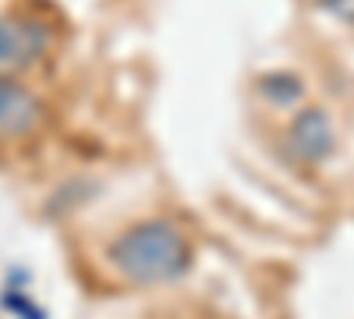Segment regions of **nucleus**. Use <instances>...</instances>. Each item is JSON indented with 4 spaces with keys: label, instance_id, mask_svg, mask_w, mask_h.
Wrapping results in <instances>:
<instances>
[{
    "label": "nucleus",
    "instance_id": "obj_1",
    "mask_svg": "<svg viewBox=\"0 0 354 319\" xmlns=\"http://www.w3.org/2000/svg\"><path fill=\"white\" fill-rule=\"evenodd\" d=\"M110 263L128 284H167L192 270L188 238L167 220L131 224L121 238L110 245Z\"/></svg>",
    "mask_w": 354,
    "mask_h": 319
},
{
    "label": "nucleus",
    "instance_id": "obj_2",
    "mask_svg": "<svg viewBox=\"0 0 354 319\" xmlns=\"http://www.w3.org/2000/svg\"><path fill=\"white\" fill-rule=\"evenodd\" d=\"M337 146L333 121L322 107H305L283 135V153L294 163H322Z\"/></svg>",
    "mask_w": 354,
    "mask_h": 319
},
{
    "label": "nucleus",
    "instance_id": "obj_3",
    "mask_svg": "<svg viewBox=\"0 0 354 319\" xmlns=\"http://www.w3.org/2000/svg\"><path fill=\"white\" fill-rule=\"evenodd\" d=\"M46 50V28L36 21L0 18V78L32 68Z\"/></svg>",
    "mask_w": 354,
    "mask_h": 319
},
{
    "label": "nucleus",
    "instance_id": "obj_4",
    "mask_svg": "<svg viewBox=\"0 0 354 319\" xmlns=\"http://www.w3.org/2000/svg\"><path fill=\"white\" fill-rule=\"evenodd\" d=\"M39 100L18 82L0 78V135H25L39 125Z\"/></svg>",
    "mask_w": 354,
    "mask_h": 319
},
{
    "label": "nucleus",
    "instance_id": "obj_5",
    "mask_svg": "<svg viewBox=\"0 0 354 319\" xmlns=\"http://www.w3.org/2000/svg\"><path fill=\"white\" fill-rule=\"evenodd\" d=\"M259 93L270 100L273 107H290V103L301 100L305 85H301L298 75H290V71H270V75L259 78Z\"/></svg>",
    "mask_w": 354,
    "mask_h": 319
},
{
    "label": "nucleus",
    "instance_id": "obj_6",
    "mask_svg": "<svg viewBox=\"0 0 354 319\" xmlns=\"http://www.w3.org/2000/svg\"><path fill=\"white\" fill-rule=\"evenodd\" d=\"M319 8H326L333 18L354 25V0H319Z\"/></svg>",
    "mask_w": 354,
    "mask_h": 319
},
{
    "label": "nucleus",
    "instance_id": "obj_7",
    "mask_svg": "<svg viewBox=\"0 0 354 319\" xmlns=\"http://www.w3.org/2000/svg\"><path fill=\"white\" fill-rule=\"evenodd\" d=\"M4 305H8V309H15L21 319H46L43 312H36V309H32V302H25L21 295H11V291L4 295Z\"/></svg>",
    "mask_w": 354,
    "mask_h": 319
}]
</instances>
